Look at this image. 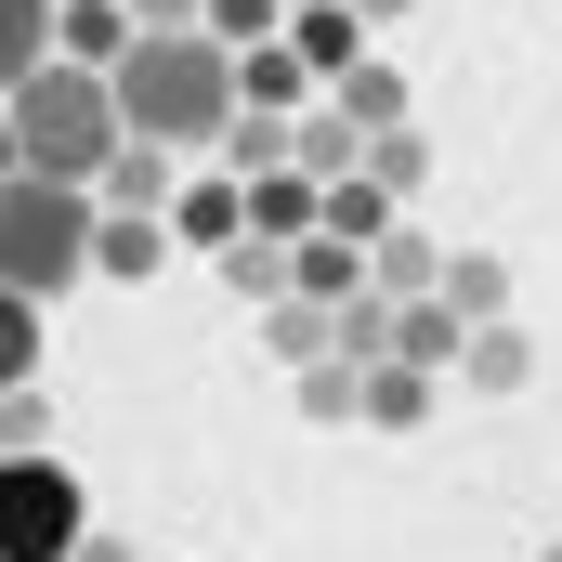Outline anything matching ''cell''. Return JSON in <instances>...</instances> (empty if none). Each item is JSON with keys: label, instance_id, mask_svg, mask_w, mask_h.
<instances>
[{"label": "cell", "instance_id": "cell-23", "mask_svg": "<svg viewBox=\"0 0 562 562\" xmlns=\"http://www.w3.org/2000/svg\"><path fill=\"white\" fill-rule=\"evenodd\" d=\"M13 380H40V301L26 288H0V393Z\"/></svg>", "mask_w": 562, "mask_h": 562}, {"label": "cell", "instance_id": "cell-2", "mask_svg": "<svg viewBox=\"0 0 562 562\" xmlns=\"http://www.w3.org/2000/svg\"><path fill=\"white\" fill-rule=\"evenodd\" d=\"M0 119H13V170H53V183H92V170L119 157V92H105V66H66V53H40V66L0 92Z\"/></svg>", "mask_w": 562, "mask_h": 562}, {"label": "cell", "instance_id": "cell-9", "mask_svg": "<svg viewBox=\"0 0 562 562\" xmlns=\"http://www.w3.org/2000/svg\"><path fill=\"white\" fill-rule=\"evenodd\" d=\"M431 367H406V353H367V406H353V431H419L431 419Z\"/></svg>", "mask_w": 562, "mask_h": 562}, {"label": "cell", "instance_id": "cell-15", "mask_svg": "<svg viewBox=\"0 0 562 562\" xmlns=\"http://www.w3.org/2000/svg\"><path fill=\"white\" fill-rule=\"evenodd\" d=\"M288 393H301V419H314V431H353V406H367V367H353V353H314Z\"/></svg>", "mask_w": 562, "mask_h": 562}, {"label": "cell", "instance_id": "cell-6", "mask_svg": "<svg viewBox=\"0 0 562 562\" xmlns=\"http://www.w3.org/2000/svg\"><path fill=\"white\" fill-rule=\"evenodd\" d=\"M157 262H170V210H105V196H92V276L144 288Z\"/></svg>", "mask_w": 562, "mask_h": 562}, {"label": "cell", "instance_id": "cell-20", "mask_svg": "<svg viewBox=\"0 0 562 562\" xmlns=\"http://www.w3.org/2000/svg\"><path fill=\"white\" fill-rule=\"evenodd\" d=\"M367 183H380V196H419V183H431V144L406 132V119H393V132H367Z\"/></svg>", "mask_w": 562, "mask_h": 562}, {"label": "cell", "instance_id": "cell-24", "mask_svg": "<svg viewBox=\"0 0 562 562\" xmlns=\"http://www.w3.org/2000/svg\"><path fill=\"white\" fill-rule=\"evenodd\" d=\"M196 26H210L223 53H249V40H276V26H288V0H196Z\"/></svg>", "mask_w": 562, "mask_h": 562}, {"label": "cell", "instance_id": "cell-18", "mask_svg": "<svg viewBox=\"0 0 562 562\" xmlns=\"http://www.w3.org/2000/svg\"><path fill=\"white\" fill-rule=\"evenodd\" d=\"M340 119H353V132H393V119H406V79H393L380 53H353V66H340Z\"/></svg>", "mask_w": 562, "mask_h": 562}, {"label": "cell", "instance_id": "cell-29", "mask_svg": "<svg viewBox=\"0 0 562 562\" xmlns=\"http://www.w3.org/2000/svg\"><path fill=\"white\" fill-rule=\"evenodd\" d=\"M0 170H13V119H0Z\"/></svg>", "mask_w": 562, "mask_h": 562}, {"label": "cell", "instance_id": "cell-21", "mask_svg": "<svg viewBox=\"0 0 562 562\" xmlns=\"http://www.w3.org/2000/svg\"><path fill=\"white\" fill-rule=\"evenodd\" d=\"M40 53H53V0H0V92H13Z\"/></svg>", "mask_w": 562, "mask_h": 562}, {"label": "cell", "instance_id": "cell-4", "mask_svg": "<svg viewBox=\"0 0 562 562\" xmlns=\"http://www.w3.org/2000/svg\"><path fill=\"white\" fill-rule=\"evenodd\" d=\"M79 524H92L79 471H66L53 445H0V562H66Z\"/></svg>", "mask_w": 562, "mask_h": 562}, {"label": "cell", "instance_id": "cell-7", "mask_svg": "<svg viewBox=\"0 0 562 562\" xmlns=\"http://www.w3.org/2000/svg\"><path fill=\"white\" fill-rule=\"evenodd\" d=\"M458 380H471L484 406H510V393L537 380V340H524L510 314H484V327H458Z\"/></svg>", "mask_w": 562, "mask_h": 562}, {"label": "cell", "instance_id": "cell-8", "mask_svg": "<svg viewBox=\"0 0 562 562\" xmlns=\"http://www.w3.org/2000/svg\"><path fill=\"white\" fill-rule=\"evenodd\" d=\"M170 183H183V157H170V144H144V132H119V157L92 170V196H105V210H170Z\"/></svg>", "mask_w": 562, "mask_h": 562}, {"label": "cell", "instance_id": "cell-26", "mask_svg": "<svg viewBox=\"0 0 562 562\" xmlns=\"http://www.w3.org/2000/svg\"><path fill=\"white\" fill-rule=\"evenodd\" d=\"M340 13H353V26H406L419 0H340Z\"/></svg>", "mask_w": 562, "mask_h": 562}, {"label": "cell", "instance_id": "cell-17", "mask_svg": "<svg viewBox=\"0 0 562 562\" xmlns=\"http://www.w3.org/2000/svg\"><path fill=\"white\" fill-rule=\"evenodd\" d=\"M393 353H406V367H431V380H445V367H458V314H445V301H393Z\"/></svg>", "mask_w": 562, "mask_h": 562}, {"label": "cell", "instance_id": "cell-22", "mask_svg": "<svg viewBox=\"0 0 562 562\" xmlns=\"http://www.w3.org/2000/svg\"><path fill=\"white\" fill-rule=\"evenodd\" d=\"M210 262H223V288H236V301H276V288H288V249H262V236H223Z\"/></svg>", "mask_w": 562, "mask_h": 562}, {"label": "cell", "instance_id": "cell-5", "mask_svg": "<svg viewBox=\"0 0 562 562\" xmlns=\"http://www.w3.org/2000/svg\"><path fill=\"white\" fill-rule=\"evenodd\" d=\"M236 236H262V249H301V236H314V170H301V157L236 170Z\"/></svg>", "mask_w": 562, "mask_h": 562}, {"label": "cell", "instance_id": "cell-1", "mask_svg": "<svg viewBox=\"0 0 562 562\" xmlns=\"http://www.w3.org/2000/svg\"><path fill=\"white\" fill-rule=\"evenodd\" d=\"M105 92H119V132L170 144V157H210V132L236 119V53L210 26H132Z\"/></svg>", "mask_w": 562, "mask_h": 562}, {"label": "cell", "instance_id": "cell-16", "mask_svg": "<svg viewBox=\"0 0 562 562\" xmlns=\"http://www.w3.org/2000/svg\"><path fill=\"white\" fill-rule=\"evenodd\" d=\"M393 210H406V196H380L367 170H340V183H314V223H327V236H353V249H367V236H380Z\"/></svg>", "mask_w": 562, "mask_h": 562}, {"label": "cell", "instance_id": "cell-25", "mask_svg": "<svg viewBox=\"0 0 562 562\" xmlns=\"http://www.w3.org/2000/svg\"><path fill=\"white\" fill-rule=\"evenodd\" d=\"M0 445H53V393H40V380L0 393Z\"/></svg>", "mask_w": 562, "mask_h": 562}, {"label": "cell", "instance_id": "cell-28", "mask_svg": "<svg viewBox=\"0 0 562 562\" xmlns=\"http://www.w3.org/2000/svg\"><path fill=\"white\" fill-rule=\"evenodd\" d=\"M66 562H132V550H119V537H105V524H79V550H66Z\"/></svg>", "mask_w": 562, "mask_h": 562}, {"label": "cell", "instance_id": "cell-27", "mask_svg": "<svg viewBox=\"0 0 562 562\" xmlns=\"http://www.w3.org/2000/svg\"><path fill=\"white\" fill-rule=\"evenodd\" d=\"M132 26H196V0H132Z\"/></svg>", "mask_w": 562, "mask_h": 562}, {"label": "cell", "instance_id": "cell-11", "mask_svg": "<svg viewBox=\"0 0 562 562\" xmlns=\"http://www.w3.org/2000/svg\"><path fill=\"white\" fill-rule=\"evenodd\" d=\"M431 301H445L458 327H484V314H510V262H497V249H445V276H431Z\"/></svg>", "mask_w": 562, "mask_h": 562}, {"label": "cell", "instance_id": "cell-10", "mask_svg": "<svg viewBox=\"0 0 562 562\" xmlns=\"http://www.w3.org/2000/svg\"><path fill=\"white\" fill-rule=\"evenodd\" d=\"M431 276H445V249H431L419 223H406V210H393V223H380V236H367V288H380V301H419Z\"/></svg>", "mask_w": 562, "mask_h": 562}, {"label": "cell", "instance_id": "cell-13", "mask_svg": "<svg viewBox=\"0 0 562 562\" xmlns=\"http://www.w3.org/2000/svg\"><path fill=\"white\" fill-rule=\"evenodd\" d=\"M119 40H132V0H53V53L66 66H119Z\"/></svg>", "mask_w": 562, "mask_h": 562}, {"label": "cell", "instance_id": "cell-12", "mask_svg": "<svg viewBox=\"0 0 562 562\" xmlns=\"http://www.w3.org/2000/svg\"><path fill=\"white\" fill-rule=\"evenodd\" d=\"M288 53H301V66H314V79H340V66H353V53H367V26H353V13H340V0H288Z\"/></svg>", "mask_w": 562, "mask_h": 562}, {"label": "cell", "instance_id": "cell-14", "mask_svg": "<svg viewBox=\"0 0 562 562\" xmlns=\"http://www.w3.org/2000/svg\"><path fill=\"white\" fill-rule=\"evenodd\" d=\"M223 236H236V170L170 183V249H223Z\"/></svg>", "mask_w": 562, "mask_h": 562}, {"label": "cell", "instance_id": "cell-19", "mask_svg": "<svg viewBox=\"0 0 562 562\" xmlns=\"http://www.w3.org/2000/svg\"><path fill=\"white\" fill-rule=\"evenodd\" d=\"M262 340H276V367H314V353H327V301L276 288V301H262Z\"/></svg>", "mask_w": 562, "mask_h": 562}, {"label": "cell", "instance_id": "cell-3", "mask_svg": "<svg viewBox=\"0 0 562 562\" xmlns=\"http://www.w3.org/2000/svg\"><path fill=\"white\" fill-rule=\"evenodd\" d=\"M0 288H26L40 314H53L66 288H92V183L0 170Z\"/></svg>", "mask_w": 562, "mask_h": 562}, {"label": "cell", "instance_id": "cell-30", "mask_svg": "<svg viewBox=\"0 0 562 562\" xmlns=\"http://www.w3.org/2000/svg\"><path fill=\"white\" fill-rule=\"evenodd\" d=\"M537 562H562V537H550V550H537Z\"/></svg>", "mask_w": 562, "mask_h": 562}]
</instances>
